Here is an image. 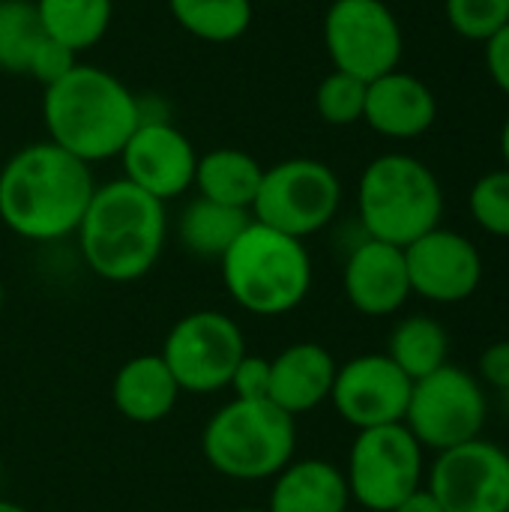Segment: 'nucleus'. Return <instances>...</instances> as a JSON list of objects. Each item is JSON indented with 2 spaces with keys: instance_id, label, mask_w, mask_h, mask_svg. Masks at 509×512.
<instances>
[{
  "instance_id": "nucleus-32",
  "label": "nucleus",
  "mask_w": 509,
  "mask_h": 512,
  "mask_svg": "<svg viewBox=\"0 0 509 512\" xmlns=\"http://www.w3.org/2000/svg\"><path fill=\"white\" fill-rule=\"evenodd\" d=\"M480 378L495 387L498 393H507L509 390V339H501L495 345H489L483 354H480Z\"/></svg>"
},
{
  "instance_id": "nucleus-25",
  "label": "nucleus",
  "mask_w": 509,
  "mask_h": 512,
  "mask_svg": "<svg viewBox=\"0 0 509 512\" xmlns=\"http://www.w3.org/2000/svg\"><path fill=\"white\" fill-rule=\"evenodd\" d=\"M174 21L195 39L225 45L252 24V0H168Z\"/></svg>"
},
{
  "instance_id": "nucleus-41",
  "label": "nucleus",
  "mask_w": 509,
  "mask_h": 512,
  "mask_svg": "<svg viewBox=\"0 0 509 512\" xmlns=\"http://www.w3.org/2000/svg\"><path fill=\"white\" fill-rule=\"evenodd\" d=\"M507 459H509V450H507Z\"/></svg>"
},
{
  "instance_id": "nucleus-19",
  "label": "nucleus",
  "mask_w": 509,
  "mask_h": 512,
  "mask_svg": "<svg viewBox=\"0 0 509 512\" xmlns=\"http://www.w3.org/2000/svg\"><path fill=\"white\" fill-rule=\"evenodd\" d=\"M180 387L159 354H141L126 360L111 384V402L129 423H159L180 399Z\"/></svg>"
},
{
  "instance_id": "nucleus-13",
  "label": "nucleus",
  "mask_w": 509,
  "mask_h": 512,
  "mask_svg": "<svg viewBox=\"0 0 509 512\" xmlns=\"http://www.w3.org/2000/svg\"><path fill=\"white\" fill-rule=\"evenodd\" d=\"M117 159L123 162V180L162 204L186 195L195 183L198 150L165 117H141Z\"/></svg>"
},
{
  "instance_id": "nucleus-30",
  "label": "nucleus",
  "mask_w": 509,
  "mask_h": 512,
  "mask_svg": "<svg viewBox=\"0 0 509 512\" xmlns=\"http://www.w3.org/2000/svg\"><path fill=\"white\" fill-rule=\"evenodd\" d=\"M75 63H78V54H75V51H69L66 45H60V42H54L51 36H45V42L36 48V54H33V60H30L27 75L36 78L42 87H48V84L60 81Z\"/></svg>"
},
{
  "instance_id": "nucleus-24",
  "label": "nucleus",
  "mask_w": 509,
  "mask_h": 512,
  "mask_svg": "<svg viewBox=\"0 0 509 512\" xmlns=\"http://www.w3.org/2000/svg\"><path fill=\"white\" fill-rule=\"evenodd\" d=\"M387 357L411 381H420L450 363V333L432 315H411L393 327Z\"/></svg>"
},
{
  "instance_id": "nucleus-9",
  "label": "nucleus",
  "mask_w": 509,
  "mask_h": 512,
  "mask_svg": "<svg viewBox=\"0 0 509 512\" xmlns=\"http://www.w3.org/2000/svg\"><path fill=\"white\" fill-rule=\"evenodd\" d=\"M345 483L366 512H393L423 486V447L405 423L357 432Z\"/></svg>"
},
{
  "instance_id": "nucleus-28",
  "label": "nucleus",
  "mask_w": 509,
  "mask_h": 512,
  "mask_svg": "<svg viewBox=\"0 0 509 512\" xmlns=\"http://www.w3.org/2000/svg\"><path fill=\"white\" fill-rule=\"evenodd\" d=\"M468 207L486 234L509 240V168L483 174L468 195Z\"/></svg>"
},
{
  "instance_id": "nucleus-4",
  "label": "nucleus",
  "mask_w": 509,
  "mask_h": 512,
  "mask_svg": "<svg viewBox=\"0 0 509 512\" xmlns=\"http://www.w3.org/2000/svg\"><path fill=\"white\" fill-rule=\"evenodd\" d=\"M219 267L228 297L249 315H288L312 291L306 243L255 219L219 258Z\"/></svg>"
},
{
  "instance_id": "nucleus-29",
  "label": "nucleus",
  "mask_w": 509,
  "mask_h": 512,
  "mask_svg": "<svg viewBox=\"0 0 509 512\" xmlns=\"http://www.w3.org/2000/svg\"><path fill=\"white\" fill-rule=\"evenodd\" d=\"M450 27L474 42H489L509 24V0H444Z\"/></svg>"
},
{
  "instance_id": "nucleus-22",
  "label": "nucleus",
  "mask_w": 509,
  "mask_h": 512,
  "mask_svg": "<svg viewBox=\"0 0 509 512\" xmlns=\"http://www.w3.org/2000/svg\"><path fill=\"white\" fill-rule=\"evenodd\" d=\"M249 222H252V213L225 207L198 195L177 216V240L189 255L219 261Z\"/></svg>"
},
{
  "instance_id": "nucleus-8",
  "label": "nucleus",
  "mask_w": 509,
  "mask_h": 512,
  "mask_svg": "<svg viewBox=\"0 0 509 512\" xmlns=\"http://www.w3.org/2000/svg\"><path fill=\"white\" fill-rule=\"evenodd\" d=\"M486 417L489 402L483 384L468 369L447 363L411 384V399L402 423L423 450L444 453L480 438Z\"/></svg>"
},
{
  "instance_id": "nucleus-39",
  "label": "nucleus",
  "mask_w": 509,
  "mask_h": 512,
  "mask_svg": "<svg viewBox=\"0 0 509 512\" xmlns=\"http://www.w3.org/2000/svg\"><path fill=\"white\" fill-rule=\"evenodd\" d=\"M231 512H267V510H255V507H240V510H231Z\"/></svg>"
},
{
  "instance_id": "nucleus-11",
  "label": "nucleus",
  "mask_w": 509,
  "mask_h": 512,
  "mask_svg": "<svg viewBox=\"0 0 509 512\" xmlns=\"http://www.w3.org/2000/svg\"><path fill=\"white\" fill-rule=\"evenodd\" d=\"M324 45L333 69L375 81L399 69L405 39L384 0H333L324 15Z\"/></svg>"
},
{
  "instance_id": "nucleus-12",
  "label": "nucleus",
  "mask_w": 509,
  "mask_h": 512,
  "mask_svg": "<svg viewBox=\"0 0 509 512\" xmlns=\"http://www.w3.org/2000/svg\"><path fill=\"white\" fill-rule=\"evenodd\" d=\"M426 489L444 512H509L507 450L474 438L438 453Z\"/></svg>"
},
{
  "instance_id": "nucleus-10",
  "label": "nucleus",
  "mask_w": 509,
  "mask_h": 512,
  "mask_svg": "<svg viewBox=\"0 0 509 512\" xmlns=\"http://www.w3.org/2000/svg\"><path fill=\"white\" fill-rule=\"evenodd\" d=\"M159 357L183 393L210 396L228 387L237 363L246 357V336L231 315L201 309L168 330Z\"/></svg>"
},
{
  "instance_id": "nucleus-36",
  "label": "nucleus",
  "mask_w": 509,
  "mask_h": 512,
  "mask_svg": "<svg viewBox=\"0 0 509 512\" xmlns=\"http://www.w3.org/2000/svg\"><path fill=\"white\" fill-rule=\"evenodd\" d=\"M0 512H27L21 504H12V501H6V498H0Z\"/></svg>"
},
{
  "instance_id": "nucleus-16",
  "label": "nucleus",
  "mask_w": 509,
  "mask_h": 512,
  "mask_svg": "<svg viewBox=\"0 0 509 512\" xmlns=\"http://www.w3.org/2000/svg\"><path fill=\"white\" fill-rule=\"evenodd\" d=\"M342 288L360 315L387 318L399 312L411 297L405 249L372 237L360 240L345 261Z\"/></svg>"
},
{
  "instance_id": "nucleus-31",
  "label": "nucleus",
  "mask_w": 509,
  "mask_h": 512,
  "mask_svg": "<svg viewBox=\"0 0 509 512\" xmlns=\"http://www.w3.org/2000/svg\"><path fill=\"white\" fill-rule=\"evenodd\" d=\"M228 387L234 390V399H270V360L246 354L237 363Z\"/></svg>"
},
{
  "instance_id": "nucleus-17",
  "label": "nucleus",
  "mask_w": 509,
  "mask_h": 512,
  "mask_svg": "<svg viewBox=\"0 0 509 512\" xmlns=\"http://www.w3.org/2000/svg\"><path fill=\"white\" fill-rule=\"evenodd\" d=\"M435 120L438 99L423 78L393 69L366 84L363 123H369L378 135L396 141L420 138L432 129Z\"/></svg>"
},
{
  "instance_id": "nucleus-15",
  "label": "nucleus",
  "mask_w": 509,
  "mask_h": 512,
  "mask_svg": "<svg viewBox=\"0 0 509 512\" xmlns=\"http://www.w3.org/2000/svg\"><path fill=\"white\" fill-rule=\"evenodd\" d=\"M405 264L411 294H420L429 303H465L483 282L480 249L465 234L441 225L405 246Z\"/></svg>"
},
{
  "instance_id": "nucleus-27",
  "label": "nucleus",
  "mask_w": 509,
  "mask_h": 512,
  "mask_svg": "<svg viewBox=\"0 0 509 512\" xmlns=\"http://www.w3.org/2000/svg\"><path fill=\"white\" fill-rule=\"evenodd\" d=\"M366 84L357 75L333 69L321 78L315 90V111L330 126H354L363 120L366 111Z\"/></svg>"
},
{
  "instance_id": "nucleus-33",
  "label": "nucleus",
  "mask_w": 509,
  "mask_h": 512,
  "mask_svg": "<svg viewBox=\"0 0 509 512\" xmlns=\"http://www.w3.org/2000/svg\"><path fill=\"white\" fill-rule=\"evenodd\" d=\"M483 45H486V69L492 81L509 96V24Z\"/></svg>"
},
{
  "instance_id": "nucleus-6",
  "label": "nucleus",
  "mask_w": 509,
  "mask_h": 512,
  "mask_svg": "<svg viewBox=\"0 0 509 512\" xmlns=\"http://www.w3.org/2000/svg\"><path fill=\"white\" fill-rule=\"evenodd\" d=\"M297 450V423L270 399H231L201 432L207 465L228 480H270Z\"/></svg>"
},
{
  "instance_id": "nucleus-26",
  "label": "nucleus",
  "mask_w": 509,
  "mask_h": 512,
  "mask_svg": "<svg viewBox=\"0 0 509 512\" xmlns=\"http://www.w3.org/2000/svg\"><path fill=\"white\" fill-rule=\"evenodd\" d=\"M45 36L33 0H0V72L27 75Z\"/></svg>"
},
{
  "instance_id": "nucleus-35",
  "label": "nucleus",
  "mask_w": 509,
  "mask_h": 512,
  "mask_svg": "<svg viewBox=\"0 0 509 512\" xmlns=\"http://www.w3.org/2000/svg\"><path fill=\"white\" fill-rule=\"evenodd\" d=\"M501 156H504V168H509V117L501 129Z\"/></svg>"
},
{
  "instance_id": "nucleus-14",
  "label": "nucleus",
  "mask_w": 509,
  "mask_h": 512,
  "mask_svg": "<svg viewBox=\"0 0 509 512\" xmlns=\"http://www.w3.org/2000/svg\"><path fill=\"white\" fill-rule=\"evenodd\" d=\"M411 384L387 354H360L336 369L330 402L357 432L393 426L405 420Z\"/></svg>"
},
{
  "instance_id": "nucleus-2",
  "label": "nucleus",
  "mask_w": 509,
  "mask_h": 512,
  "mask_svg": "<svg viewBox=\"0 0 509 512\" xmlns=\"http://www.w3.org/2000/svg\"><path fill=\"white\" fill-rule=\"evenodd\" d=\"M141 117L144 111L135 93L114 72L90 63H75L42 93L48 141L90 168L120 156Z\"/></svg>"
},
{
  "instance_id": "nucleus-38",
  "label": "nucleus",
  "mask_w": 509,
  "mask_h": 512,
  "mask_svg": "<svg viewBox=\"0 0 509 512\" xmlns=\"http://www.w3.org/2000/svg\"><path fill=\"white\" fill-rule=\"evenodd\" d=\"M3 297H6V291H3V279H0V315H3Z\"/></svg>"
},
{
  "instance_id": "nucleus-40",
  "label": "nucleus",
  "mask_w": 509,
  "mask_h": 512,
  "mask_svg": "<svg viewBox=\"0 0 509 512\" xmlns=\"http://www.w3.org/2000/svg\"><path fill=\"white\" fill-rule=\"evenodd\" d=\"M0 486H3V474H0Z\"/></svg>"
},
{
  "instance_id": "nucleus-34",
  "label": "nucleus",
  "mask_w": 509,
  "mask_h": 512,
  "mask_svg": "<svg viewBox=\"0 0 509 512\" xmlns=\"http://www.w3.org/2000/svg\"><path fill=\"white\" fill-rule=\"evenodd\" d=\"M393 512H444V507L438 504V498L426 486H420L417 492H411Z\"/></svg>"
},
{
  "instance_id": "nucleus-21",
  "label": "nucleus",
  "mask_w": 509,
  "mask_h": 512,
  "mask_svg": "<svg viewBox=\"0 0 509 512\" xmlns=\"http://www.w3.org/2000/svg\"><path fill=\"white\" fill-rule=\"evenodd\" d=\"M261 177H264V165L252 153L237 147H216L198 153L192 189H198V195L207 201L252 213Z\"/></svg>"
},
{
  "instance_id": "nucleus-1",
  "label": "nucleus",
  "mask_w": 509,
  "mask_h": 512,
  "mask_svg": "<svg viewBox=\"0 0 509 512\" xmlns=\"http://www.w3.org/2000/svg\"><path fill=\"white\" fill-rule=\"evenodd\" d=\"M96 192L87 162L54 141L15 150L0 168V222L30 243L72 237Z\"/></svg>"
},
{
  "instance_id": "nucleus-7",
  "label": "nucleus",
  "mask_w": 509,
  "mask_h": 512,
  "mask_svg": "<svg viewBox=\"0 0 509 512\" xmlns=\"http://www.w3.org/2000/svg\"><path fill=\"white\" fill-rule=\"evenodd\" d=\"M342 204V183L336 171L309 156L282 159L264 168L252 219L288 237L306 240L327 228Z\"/></svg>"
},
{
  "instance_id": "nucleus-18",
  "label": "nucleus",
  "mask_w": 509,
  "mask_h": 512,
  "mask_svg": "<svg viewBox=\"0 0 509 512\" xmlns=\"http://www.w3.org/2000/svg\"><path fill=\"white\" fill-rule=\"evenodd\" d=\"M339 363L318 342H294L270 360V402L291 414L315 411L333 393Z\"/></svg>"
},
{
  "instance_id": "nucleus-20",
  "label": "nucleus",
  "mask_w": 509,
  "mask_h": 512,
  "mask_svg": "<svg viewBox=\"0 0 509 512\" xmlns=\"http://www.w3.org/2000/svg\"><path fill=\"white\" fill-rule=\"evenodd\" d=\"M348 504L345 471L327 459H300L273 477L267 512H348Z\"/></svg>"
},
{
  "instance_id": "nucleus-37",
  "label": "nucleus",
  "mask_w": 509,
  "mask_h": 512,
  "mask_svg": "<svg viewBox=\"0 0 509 512\" xmlns=\"http://www.w3.org/2000/svg\"><path fill=\"white\" fill-rule=\"evenodd\" d=\"M501 402H504V411H507V417H509V390L507 393H501Z\"/></svg>"
},
{
  "instance_id": "nucleus-23",
  "label": "nucleus",
  "mask_w": 509,
  "mask_h": 512,
  "mask_svg": "<svg viewBox=\"0 0 509 512\" xmlns=\"http://www.w3.org/2000/svg\"><path fill=\"white\" fill-rule=\"evenodd\" d=\"M33 6L42 30L75 54L99 45L114 18V0H33Z\"/></svg>"
},
{
  "instance_id": "nucleus-3",
  "label": "nucleus",
  "mask_w": 509,
  "mask_h": 512,
  "mask_svg": "<svg viewBox=\"0 0 509 512\" xmlns=\"http://www.w3.org/2000/svg\"><path fill=\"white\" fill-rule=\"evenodd\" d=\"M75 237L90 273L117 285L138 282L165 249L168 213L162 201L117 177L96 186Z\"/></svg>"
},
{
  "instance_id": "nucleus-5",
  "label": "nucleus",
  "mask_w": 509,
  "mask_h": 512,
  "mask_svg": "<svg viewBox=\"0 0 509 512\" xmlns=\"http://www.w3.org/2000/svg\"><path fill=\"white\" fill-rule=\"evenodd\" d=\"M357 213L366 237L405 249L441 225L444 189L423 159L411 153H384L360 174Z\"/></svg>"
}]
</instances>
